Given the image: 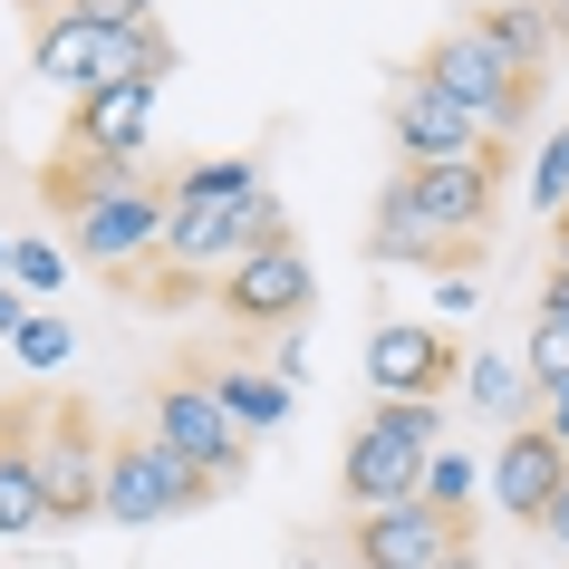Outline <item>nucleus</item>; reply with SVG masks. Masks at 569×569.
Listing matches in <instances>:
<instances>
[{
	"label": "nucleus",
	"instance_id": "obj_19",
	"mask_svg": "<svg viewBox=\"0 0 569 569\" xmlns=\"http://www.w3.org/2000/svg\"><path fill=\"white\" fill-rule=\"evenodd\" d=\"M212 396L232 406L241 435H270V425H290V406H300L280 367H212Z\"/></svg>",
	"mask_w": 569,
	"mask_h": 569
},
{
	"label": "nucleus",
	"instance_id": "obj_3",
	"mask_svg": "<svg viewBox=\"0 0 569 569\" xmlns=\"http://www.w3.org/2000/svg\"><path fill=\"white\" fill-rule=\"evenodd\" d=\"M416 78L425 88H445L463 117L492 136V146H511L521 126H531V107H540V78H521V68L492 49V39L473 30V20H453V30H435L425 39V59H416Z\"/></svg>",
	"mask_w": 569,
	"mask_h": 569
},
{
	"label": "nucleus",
	"instance_id": "obj_20",
	"mask_svg": "<svg viewBox=\"0 0 569 569\" xmlns=\"http://www.w3.org/2000/svg\"><path fill=\"white\" fill-rule=\"evenodd\" d=\"M540 396H569V319H531V348H521Z\"/></svg>",
	"mask_w": 569,
	"mask_h": 569
},
{
	"label": "nucleus",
	"instance_id": "obj_6",
	"mask_svg": "<svg viewBox=\"0 0 569 569\" xmlns=\"http://www.w3.org/2000/svg\"><path fill=\"white\" fill-rule=\"evenodd\" d=\"M222 482L203 473V463H183L174 445H154V435H117V453H107V502H97V521H126V531H146V521H174V511L212 502Z\"/></svg>",
	"mask_w": 569,
	"mask_h": 569
},
{
	"label": "nucleus",
	"instance_id": "obj_11",
	"mask_svg": "<svg viewBox=\"0 0 569 569\" xmlns=\"http://www.w3.org/2000/svg\"><path fill=\"white\" fill-rule=\"evenodd\" d=\"M387 136H396V154H406V164H473V154H502L445 88H425L416 68H406V78H396V97H387Z\"/></svg>",
	"mask_w": 569,
	"mask_h": 569
},
{
	"label": "nucleus",
	"instance_id": "obj_29",
	"mask_svg": "<svg viewBox=\"0 0 569 569\" xmlns=\"http://www.w3.org/2000/svg\"><path fill=\"white\" fill-rule=\"evenodd\" d=\"M540 531H550V550H569V482H560V502L540 511Z\"/></svg>",
	"mask_w": 569,
	"mask_h": 569
},
{
	"label": "nucleus",
	"instance_id": "obj_13",
	"mask_svg": "<svg viewBox=\"0 0 569 569\" xmlns=\"http://www.w3.org/2000/svg\"><path fill=\"white\" fill-rule=\"evenodd\" d=\"M482 482H492V502H502L511 521H531V531H540V511L560 502V482H569V453H560V435L531 416V425H511V435H502V453L482 463Z\"/></svg>",
	"mask_w": 569,
	"mask_h": 569
},
{
	"label": "nucleus",
	"instance_id": "obj_10",
	"mask_svg": "<svg viewBox=\"0 0 569 569\" xmlns=\"http://www.w3.org/2000/svg\"><path fill=\"white\" fill-rule=\"evenodd\" d=\"M367 387H377V406H435V396L463 387V358L435 319H377L367 329Z\"/></svg>",
	"mask_w": 569,
	"mask_h": 569
},
{
	"label": "nucleus",
	"instance_id": "obj_18",
	"mask_svg": "<svg viewBox=\"0 0 569 569\" xmlns=\"http://www.w3.org/2000/svg\"><path fill=\"white\" fill-rule=\"evenodd\" d=\"M473 30L492 39L521 78H540V68L560 59V30H550V10H540V0H492V10H473Z\"/></svg>",
	"mask_w": 569,
	"mask_h": 569
},
{
	"label": "nucleus",
	"instance_id": "obj_2",
	"mask_svg": "<svg viewBox=\"0 0 569 569\" xmlns=\"http://www.w3.org/2000/svg\"><path fill=\"white\" fill-rule=\"evenodd\" d=\"M435 453H445V416L435 406H367L348 425V453H338V492H348V511L425 502Z\"/></svg>",
	"mask_w": 569,
	"mask_h": 569
},
{
	"label": "nucleus",
	"instance_id": "obj_30",
	"mask_svg": "<svg viewBox=\"0 0 569 569\" xmlns=\"http://www.w3.org/2000/svg\"><path fill=\"white\" fill-rule=\"evenodd\" d=\"M540 425L560 435V453H569V396H540Z\"/></svg>",
	"mask_w": 569,
	"mask_h": 569
},
{
	"label": "nucleus",
	"instance_id": "obj_28",
	"mask_svg": "<svg viewBox=\"0 0 569 569\" xmlns=\"http://www.w3.org/2000/svg\"><path fill=\"white\" fill-rule=\"evenodd\" d=\"M540 319H569V270L550 261V280H540Z\"/></svg>",
	"mask_w": 569,
	"mask_h": 569
},
{
	"label": "nucleus",
	"instance_id": "obj_12",
	"mask_svg": "<svg viewBox=\"0 0 569 569\" xmlns=\"http://www.w3.org/2000/svg\"><path fill=\"white\" fill-rule=\"evenodd\" d=\"M367 251L387 270H445V261H473V241L445 232L435 212H425V193L406 183V164L387 174V193H377V222H367Z\"/></svg>",
	"mask_w": 569,
	"mask_h": 569
},
{
	"label": "nucleus",
	"instance_id": "obj_27",
	"mask_svg": "<svg viewBox=\"0 0 569 569\" xmlns=\"http://www.w3.org/2000/svg\"><path fill=\"white\" fill-rule=\"evenodd\" d=\"M20 329H30V290L0 270V338H20Z\"/></svg>",
	"mask_w": 569,
	"mask_h": 569
},
{
	"label": "nucleus",
	"instance_id": "obj_26",
	"mask_svg": "<svg viewBox=\"0 0 569 569\" xmlns=\"http://www.w3.org/2000/svg\"><path fill=\"white\" fill-rule=\"evenodd\" d=\"M39 10H78V20H97V30H136V20H154V0H30V20Z\"/></svg>",
	"mask_w": 569,
	"mask_h": 569
},
{
	"label": "nucleus",
	"instance_id": "obj_33",
	"mask_svg": "<svg viewBox=\"0 0 569 569\" xmlns=\"http://www.w3.org/2000/svg\"><path fill=\"white\" fill-rule=\"evenodd\" d=\"M445 569H482V550H453V560H445Z\"/></svg>",
	"mask_w": 569,
	"mask_h": 569
},
{
	"label": "nucleus",
	"instance_id": "obj_5",
	"mask_svg": "<svg viewBox=\"0 0 569 569\" xmlns=\"http://www.w3.org/2000/svg\"><path fill=\"white\" fill-rule=\"evenodd\" d=\"M164 222H174V183L126 174L117 193H97L88 212H68V241H78V261L136 280L146 261H164Z\"/></svg>",
	"mask_w": 569,
	"mask_h": 569
},
{
	"label": "nucleus",
	"instance_id": "obj_23",
	"mask_svg": "<svg viewBox=\"0 0 569 569\" xmlns=\"http://www.w3.org/2000/svg\"><path fill=\"white\" fill-rule=\"evenodd\" d=\"M10 348H20V367H39V377L78 358V338H68V319H49V309H30V329L10 338Z\"/></svg>",
	"mask_w": 569,
	"mask_h": 569
},
{
	"label": "nucleus",
	"instance_id": "obj_24",
	"mask_svg": "<svg viewBox=\"0 0 569 569\" xmlns=\"http://www.w3.org/2000/svg\"><path fill=\"white\" fill-rule=\"evenodd\" d=\"M10 280H20V290H49V300H59V280H68V251L59 241H10Z\"/></svg>",
	"mask_w": 569,
	"mask_h": 569
},
{
	"label": "nucleus",
	"instance_id": "obj_21",
	"mask_svg": "<svg viewBox=\"0 0 569 569\" xmlns=\"http://www.w3.org/2000/svg\"><path fill=\"white\" fill-rule=\"evenodd\" d=\"M531 203L550 212V222L569 212V126H560V136H540V154H531Z\"/></svg>",
	"mask_w": 569,
	"mask_h": 569
},
{
	"label": "nucleus",
	"instance_id": "obj_22",
	"mask_svg": "<svg viewBox=\"0 0 569 569\" xmlns=\"http://www.w3.org/2000/svg\"><path fill=\"white\" fill-rule=\"evenodd\" d=\"M251 183H261L251 154H203V164H183V174H174V193H251Z\"/></svg>",
	"mask_w": 569,
	"mask_h": 569
},
{
	"label": "nucleus",
	"instance_id": "obj_14",
	"mask_svg": "<svg viewBox=\"0 0 569 569\" xmlns=\"http://www.w3.org/2000/svg\"><path fill=\"white\" fill-rule=\"evenodd\" d=\"M39 425L49 406H0V540L49 531V473H39Z\"/></svg>",
	"mask_w": 569,
	"mask_h": 569
},
{
	"label": "nucleus",
	"instance_id": "obj_7",
	"mask_svg": "<svg viewBox=\"0 0 569 569\" xmlns=\"http://www.w3.org/2000/svg\"><path fill=\"white\" fill-rule=\"evenodd\" d=\"M212 309L222 319H241V329H309V309H319V270H309L300 241H270V251H251V261H232L222 280H212Z\"/></svg>",
	"mask_w": 569,
	"mask_h": 569
},
{
	"label": "nucleus",
	"instance_id": "obj_15",
	"mask_svg": "<svg viewBox=\"0 0 569 569\" xmlns=\"http://www.w3.org/2000/svg\"><path fill=\"white\" fill-rule=\"evenodd\" d=\"M154 88H88L68 97V154H107V164H146Z\"/></svg>",
	"mask_w": 569,
	"mask_h": 569
},
{
	"label": "nucleus",
	"instance_id": "obj_31",
	"mask_svg": "<svg viewBox=\"0 0 569 569\" xmlns=\"http://www.w3.org/2000/svg\"><path fill=\"white\" fill-rule=\"evenodd\" d=\"M550 251H560V270H569V212H560V222H550Z\"/></svg>",
	"mask_w": 569,
	"mask_h": 569
},
{
	"label": "nucleus",
	"instance_id": "obj_17",
	"mask_svg": "<svg viewBox=\"0 0 569 569\" xmlns=\"http://www.w3.org/2000/svg\"><path fill=\"white\" fill-rule=\"evenodd\" d=\"M453 396H463L482 425H502V435H511V425H531L521 406H531L540 387H531V367H511L502 348H473V358H463V387H453Z\"/></svg>",
	"mask_w": 569,
	"mask_h": 569
},
{
	"label": "nucleus",
	"instance_id": "obj_34",
	"mask_svg": "<svg viewBox=\"0 0 569 569\" xmlns=\"http://www.w3.org/2000/svg\"><path fill=\"white\" fill-rule=\"evenodd\" d=\"M0 270H10V232H0Z\"/></svg>",
	"mask_w": 569,
	"mask_h": 569
},
{
	"label": "nucleus",
	"instance_id": "obj_8",
	"mask_svg": "<svg viewBox=\"0 0 569 569\" xmlns=\"http://www.w3.org/2000/svg\"><path fill=\"white\" fill-rule=\"evenodd\" d=\"M453 550H473V511H445V502L348 511V560L358 569H445Z\"/></svg>",
	"mask_w": 569,
	"mask_h": 569
},
{
	"label": "nucleus",
	"instance_id": "obj_9",
	"mask_svg": "<svg viewBox=\"0 0 569 569\" xmlns=\"http://www.w3.org/2000/svg\"><path fill=\"white\" fill-rule=\"evenodd\" d=\"M107 453H117V435H97L88 406H49V425H39L49 531H78V521H97V502H107Z\"/></svg>",
	"mask_w": 569,
	"mask_h": 569
},
{
	"label": "nucleus",
	"instance_id": "obj_32",
	"mask_svg": "<svg viewBox=\"0 0 569 569\" xmlns=\"http://www.w3.org/2000/svg\"><path fill=\"white\" fill-rule=\"evenodd\" d=\"M550 30H560V49H569V0H550Z\"/></svg>",
	"mask_w": 569,
	"mask_h": 569
},
{
	"label": "nucleus",
	"instance_id": "obj_4",
	"mask_svg": "<svg viewBox=\"0 0 569 569\" xmlns=\"http://www.w3.org/2000/svg\"><path fill=\"white\" fill-rule=\"evenodd\" d=\"M146 435H154V445H174L183 463H203L212 482H241V473H251V435H241L232 406L212 396V367H174V377H154Z\"/></svg>",
	"mask_w": 569,
	"mask_h": 569
},
{
	"label": "nucleus",
	"instance_id": "obj_25",
	"mask_svg": "<svg viewBox=\"0 0 569 569\" xmlns=\"http://www.w3.org/2000/svg\"><path fill=\"white\" fill-rule=\"evenodd\" d=\"M473 492H482V463H463V453H435V473H425V502H445V511H473Z\"/></svg>",
	"mask_w": 569,
	"mask_h": 569
},
{
	"label": "nucleus",
	"instance_id": "obj_1",
	"mask_svg": "<svg viewBox=\"0 0 569 569\" xmlns=\"http://www.w3.org/2000/svg\"><path fill=\"white\" fill-rule=\"evenodd\" d=\"M270 241H290V212H280L270 183H251V193H174L164 261H154L146 290H154L164 309H183V300H203V280H222L232 261L270 251Z\"/></svg>",
	"mask_w": 569,
	"mask_h": 569
},
{
	"label": "nucleus",
	"instance_id": "obj_16",
	"mask_svg": "<svg viewBox=\"0 0 569 569\" xmlns=\"http://www.w3.org/2000/svg\"><path fill=\"white\" fill-rule=\"evenodd\" d=\"M406 183L425 193V212H435L445 232L473 241L482 222H492V203H502V154H473V164H406Z\"/></svg>",
	"mask_w": 569,
	"mask_h": 569
}]
</instances>
